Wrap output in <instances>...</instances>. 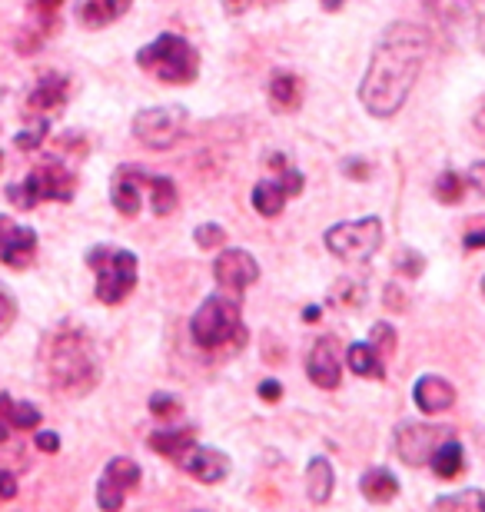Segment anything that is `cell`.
Here are the masks:
<instances>
[{
    "mask_svg": "<svg viewBox=\"0 0 485 512\" xmlns=\"http://www.w3.org/2000/svg\"><path fill=\"white\" fill-rule=\"evenodd\" d=\"M469 250H485V217H476L472 220V227L466 230V237H462Z\"/></svg>",
    "mask_w": 485,
    "mask_h": 512,
    "instance_id": "38",
    "label": "cell"
},
{
    "mask_svg": "<svg viewBox=\"0 0 485 512\" xmlns=\"http://www.w3.org/2000/svg\"><path fill=\"white\" fill-rule=\"evenodd\" d=\"M193 343L200 350H220V346H243L246 330L240 316V300L236 296H210L190 320Z\"/></svg>",
    "mask_w": 485,
    "mask_h": 512,
    "instance_id": "3",
    "label": "cell"
},
{
    "mask_svg": "<svg viewBox=\"0 0 485 512\" xmlns=\"http://www.w3.org/2000/svg\"><path fill=\"white\" fill-rule=\"evenodd\" d=\"M422 266H426V260L416 253V250H399L396 253V270L399 273H406V276H419L422 273Z\"/></svg>",
    "mask_w": 485,
    "mask_h": 512,
    "instance_id": "36",
    "label": "cell"
},
{
    "mask_svg": "<svg viewBox=\"0 0 485 512\" xmlns=\"http://www.w3.org/2000/svg\"><path fill=\"white\" fill-rule=\"evenodd\" d=\"M280 173H283V180H280L283 190L290 193V197H299V190H303V173L293 170V167H283Z\"/></svg>",
    "mask_w": 485,
    "mask_h": 512,
    "instance_id": "39",
    "label": "cell"
},
{
    "mask_svg": "<svg viewBox=\"0 0 485 512\" xmlns=\"http://www.w3.org/2000/svg\"><path fill=\"white\" fill-rule=\"evenodd\" d=\"M74 190H77L74 173L60 160H47V163H37L24 183H10L7 200L20 210H34L37 203H44V200H57V203L74 200Z\"/></svg>",
    "mask_w": 485,
    "mask_h": 512,
    "instance_id": "5",
    "label": "cell"
},
{
    "mask_svg": "<svg viewBox=\"0 0 485 512\" xmlns=\"http://www.w3.org/2000/svg\"><path fill=\"white\" fill-rule=\"evenodd\" d=\"M130 4L133 0H87V4L80 7V20H84L87 27H103V24H110V20L127 14Z\"/></svg>",
    "mask_w": 485,
    "mask_h": 512,
    "instance_id": "25",
    "label": "cell"
},
{
    "mask_svg": "<svg viewBox=\"0 0 485 512\" xmlns=\"http://www.w3.org/2000/svg\"><path fill=\"white\" fill-rule=\"evenodd\" d=\"M10 227V220L7 217H0V237H4V230Z\"/></svg>",
    "mask_w": 485,
    "mask_h": 512,
    "instance_id": "50",
    "label": "cell"
},
{
    "mask_svg": "<svg viewBox=\"0 0 485 512\" xmlns=\"http://www.w3.org/2000/svg\"><path fill=\"white\" fill-rule=\"evenodd\" d=\"M17 320V303L7 290H0V333H7Z\"/></svg>",
    "mask_w": 485,
    "mask_h": 512,
    "instance_id": "37",
    "label": "cell"
},
{
    "mask_svg": "<svg viewBox=\"0 0 485 512\" xmlns=\"http://www.w3.org/2000/svg\"><path fill=\"white\" fill-rule=\"evenodd\" d=\"M87 263L97 270V300L107 306H117L133 286H137V256L130 250H110L97 247L87 256Z\"/></svg>",
    "mask_w": 485,
    "mask_h": 512,
    "instance_id": "6",
    "label": "cell"
},
{
    "mask_svg": "<svg viewBox=\"0 0 485 512\" xmlns=\"http://www.w3.org/2000/svg\"><path fill=\"white\" fill-rule=\"evenodd\" d=\"M323 7L326 10H339V7H343V0H323Z\"/></svg>",
    "mask_w": 485,
    "mask_h": 512,
    "instance_id": "49",
    "label": "cell"
},
{
    "mask_svg": "<svg viewBox=\"0 0 485 512\" xmlns=\"http://www.w3.org/2000/svg\"><path fill=\"white\" fill-rule=\"evenodd\" d=\"M270 104L280 110V114H296L299 107H303V80L296 74H273L270 80Z\"/></svg>",
    "mask_w": 485,
    "mask_h": 512,
    "instance_id": "18",
    "label": "cell"
},
{
    "mask_svg": "<svg viewBox=\"0 0 485 512\" xmlns=\"http://www.w3.org/2000/svg\"><path fill=\"white\" fill-rule=\"evenodd\" d=\"M256 4H280V0H256Z\"/></svg>",
    "mask_w": 485,
    "mask_h": 512,
    "instance_id": "51",
    "label": "cell"
},
{
    "mask_svg": "<svg viewBox=\"0 0 485 512\" xmlns=\"http://www.w3.org/2000/svg\"><path fill=\"white\" fill-rule=\"evenodd\" d=\"M412 399H416V406L422 413H446L456 403V386L449 380H442V376H422L412 389Z\"/></svg>",
    "mask_w": 485,
    "mask_h": 512,
    "instance_id": "16",
    "label": "cell"
},
{
    "mask_svg": "<svg viewBox=\"0 0 485 512\" xmlns=\"http://www.w3.org/2000/svg\"><path fill=\"white\" fill-rule=\"evenodd\" d=\"M369 343H373V346H376V353L386 360V356L396 353V330H392L389 323H376V326H373V333H369Z\"/></svg>",
    "mask_w": 485,
    "mask_h": 512,
    "instance_id": "33",
    "label": "cell"
},
{
    "mask_svg": "<svg viewBox=\"0 0 485 512\" xmlns=\"http://www.w3.org/2000/svg\"><path fill=\"white\" fill-rule=\"evenodd\" d=\"M150 413L160 416V419H170L180 413V399L170 396V393H153L150 396Z\"/></svg>",
    "mask_w": 485,
    "mask_h": 512,
    "instance_id": "35",
    "label": "cell"
},
{
    "mask_svg": "<svg viewBox=\"0 0 485 512\" xmlns=\"http://www.w3.org/2000/svg\"><path fill=\"white\" fill-rule=\"evenodd\" d=\"M429 466L439 479H456L462 469H466V453H462V446L456 443V436L446 439V443L436 449V456H432Z\"/></svg>",
    "mask_w": 485,
    "mask_h": 512,
    "instance_id": "23",
    "label": "cell"
},
{
    "mask_svg": "<svg viewBox=\"0 0 485 512\" xmlns=\"http://www.w3.org/2000/svg\"><path fill=\"white\" fill-rule=\"evenodd\" d=\"M216 283L230 293H243L246 286H253L260 280V263L253 260L246 250H223L213 263Z\"/></svg>",
    "mask_w": 485,
    "mask_h": 512,
    "instance_id": "12",
    "label": "cell"
},
{
    "mask_svg": "<svg viewBox=\"0 0 485 512\" xmlns=\"http://www.w3.org/2000/svg\"><path fill=\"white\" fill-rule=\"evenodd\" d=\"M260 396L266 399V403H280V396H283V386L276 383V380H263V383H260Z\"/></svg>",
    "mask_w": 485,
    "mask_h": 512,
    "instance_id": "42",
    "label": "cell"
},
{
    "mask_svg": "<svg viewBox=\"0 0 485 512\" xmlns=\"http://www.w3.org/2000/svg\"><path fill=\"white\" fill-rule=\"evenodd\" d=\"M306 373L319 389H336L343 380V350L336 336H319L306 356Z\"/></svg>",
    "mask_w": 485,
    "mask_h": 512,
    "instance_id": "11",
    "label": "cell"
},
{
    "mask_svg": "<svg viewBox=\"0 0 485 512\" xmlns=\"http://www.w3.org/2000/svg\"><path fill=\"white\" fill-rule=\"evenodd\" d=\"M37 4L44 7V10H57L60 4H64V0H37Z\"/></svg>",
    "mask_w": 485,
    "mask_h": 512,
    "instance_id": "47",
    "label": "cell"
},
{
    "mask_svg": "<svg viewBox=\"0 0 485 512\" xmlns=\"http://www.w3.org/2000/svg\"><path fill=\"white\" fill-rule=\"evenodd\" d=\"M34 253H37V233L30 227L10 223L4 230V237H0V260L7 266H14V270H24V266L34 260Z\"/></svg>",
    "mask_w": 485,
    "mask_h": 512,
    "instance_id": "15",
    "label": "cell"
},
{
    "mask_svg": "<svg viewBox=\"0 0 485 512\" xmlns=\"http://www.w3.org/2000/svg\"><path fill=\"white\" fill-rule=\"evenodd\" d=\"M359 489H363V496L369 503H389V499H396V493H399V479L392 476L389 469L376 466V469H369V473H363Z\"/></svg>",
    "mask_w": 485,
    "mask_h": 512,
    "instance_id": "21",
    "label": "cell"
},
{
    "mask_svg": "<svg viewBox=\"0 0 485 512\" xmlns=\"http://www.w3.org/2000/svg\"><path fill=\"white\" fill-rule=\"evenodd\" d=\"M333 483H336V476H333L329 459H323V456L309 459V466H306V496L313 499V503H326V499L333 496Z\"/></svg>",
    "mask_w": 485,
    "mask_h": 512,
    "instance_id": "20",
    "label": "cell"
},
{
    "mask_svg": "<svg viewBox=\"0 0 485 512\" xmlns=\"http://www.w3.org/2000/svg\"><path fill=\"white\" fill-rule=\"evenodd\" d=\"M363 300H366V286L359 280H339L333 290H329V303L346 306V310H359Z\"/></svg>",
    "mask_w": 485,
    "mask_h": 512,
    "instance_id": "30",
    "label": "cell"
},
{
    "mask_svg": "<svg viewBox=\"0 0 485 512\" xmlns=\"http://www.w3.org/2000/svg\"><path fill=\"white\" fill-rule=\"evenodd\" d=\"M452 439V429L429 423H402L396 429V453L406 466H429L436 449Z\"/></svg>",
    "mask_w": 485,
    "mask_h": 512,
    "instance_id": "9",
    "label": "cell"
},
{
    "mask_svg": "<svg viewBox=\"0 0 485 512\" xmlns=\"http://www.w3.org/2000/svg\"><path fill=\"white\" fill-rule=\"evenodd\" d=\"M466 187H469V177H462L456 170H442L439 180H436V200L439 203H459L466 197Z\"/></svg>",
    "mask_w": 485,
    "mask_h": 512,
    "instance_id": "29",
    "label": "cell"
},
{
    "mask_svg": "<svg viewBox=\"0 0 485 512\" xmlns=\"http://www.w3.org/2000/svg\"><path fill=\"white\" fill-rule=\"evenodd\" d=\"M346 363L356 376H369V380H383L386 376V360L376 353L373 343H353L346 350Z\"/></svg>",
    "mask_w": 485,
    "mask_h": 512,
    "instance_id": "19",
    "label": "cell"
},
{
    "mask_svg": "<svg viewBox=\"0 0 485 512\" xmlns=\"http://www.w3.org/2000/svg\"><path fill=\"white\" fill-rule=\"evenodd\" d=\"M303 320H309V323L319 320V306H306V310H303Z\"/></svg>",
    "mask_w": 485,
    "mask_h": 512,
    "instance_id": "46",
    "label": "cell"
},
{
    "mask_svg": "<svg viewBox=\"0 0 485 512\" xmlns=\"http://www.w3.org/2000/svg\"><path fill=\"white\" fill-rule=\"evenodd\" d=\"M193 240L200 250H216V247H226V230L220 223H203V227L193 230Z\"/></svg>",
    "mask_w": 485,
    "mask_h": 512,
    "instance_id": "32",
    "label": "cell"
},
{
    "mask_svg": "<svg viewBox=\"0 0 485 512\" xmlns=\"http://www.w3.org/2000/svg\"><path fill=\"white\" fill-rule=\"evenodd\" d=\"M436 509H469V512H485V493L482 489H466V493H452V496H439Z\"/></svg>",
    "mask_w": 485,
    "mask_h": 512,
    "instance_id": "31",
    "label": "cell"
},
{
    "mask_svg": "<svg viewBox=\"0 0 485 512\" xmlns=\"http://www.w3.org/2000/svg\"><path fill=\"white\" fill-rule=\"evenodd\" d=\"M286 197H290V193L283 190V183L263 180L253 187V210L260 213V217H280L286 207Z\"/></svg>",
    "mask_w": 485,
    "mask_h": 512,
    "instance_id": "24",
    "label": "cell"
},
{
    "mask_svg": "<svg viewBox=\"0 0 485 512\" xmlns=\"http://www.w3.org/2000/svg\"><path fill=\"white\" fill-rule=\"evenodd\" d=\"M40 376L47 389L64 396H87L100 383V356L84 330H60L40 346Z\"/></svg>",
    "mask_w": 485,
    "mask_h": 512,
    "instance_id": "2",
    "label": "cell"
},
{
    "mask_svg": "<svg viewBox=\"0 0 485 512\" xmlns=\"http://www.w3.org/2000/svg\"><path fill=\"white\" fill-rule=\"evenodd\" d=\"M137 486H140V466L127 456H117V459H110L100 476L97 503L107 512H117L123 509V499H127L130 489H137Z\"/></svg>",
    "mask_w": 485,
    "mask_h": 512,
    "instance_id": "10",
    "label": "cell"
},
{
    "mask_svg": "<svg viewBox=\"0 0 485 512\" xmlns=\"http://www.w3.org/2000/svg\"><path fill=\"white\" fill-rule=\"evenodd\" d=\"M64 100H67V77L47 74V77L37 80L34 90H30L27 110H30V114H37V117H47V114H54V110L64 107Z\"/></svg>",
    "mask_w": 485,
    "mask_h": 512,
    "instance_id": "17",
    "label": "cell"
},
{
    "mask_svg": "<svg viewBox=\"0 0 485 512\" xmlns=\"http://www.w3.org/2000/svg\"><path fill=\"white\" fill-rule=\"evenodd\" d=\"M469 187H476L485 197V160L472 163V167H469Z\"/></svg>",
    "mask_w": 485,
    "mask_h": 512,
    "instance_id": "41",
    "label": "cell"
},
{
    "mask_svg": "<svg viewBox=\"0 0 485 512\" xmlns=\"http://www.w3.org/2000/svg\"><path fill=\"white\" fill-rule=\"evenodd\" d=\"M177 463L187 469L193 479H200V483H206V486L223 483V479L230 476V459H226V453H220V449H210V446L193 443Z\"/></svg>",
    "mask_w": 485,
    "mask_h": 512,
    "instance_id": "13",
    "label": "cell"
},
{
    "mask_svg": "<svg viewBox=\"0 0 485 512\" xmlns=\"http://www.w3.org/2000/svg\"><path fill=\"white\" fill-rule=\"evenodd\" d=\"M150 183V177L140 167H120L117 177H113L110 187V200L117 207L120 217H137L140 213V187Z\"/></svg>",
    "mask_w": 485,
    "mask_h": 512,
    "instance_id": "14",
    "label": "cell"
},
{
    "mask_svg": "<svg viewBox=\"0 0 485 512\" xmlns=\"http://www.w3.org/2000/svg\"><path fill=\"white\" fill-rule=\"evenodd\" d=\"M326 247L346 263H366L383 247V223H379V217L336 223V227L326 230Z\"/></svg>",
    "mask_w": 485,
    "mask_h": 512,
    "instance_id": "7",
    "label": "cell"
},
{
    "mask_svg": "<svg viewBox=\"0 0 485 512\" xmlns=\"http://www.w3.org/2000/svg\"><path fill=\"white\" fill-rule=\"evenodd\" d=\"M343 173H346V177L366 180V177H369V167H366L363 160H346V163H343Z\"/></svg>",
    "mask_w": 485,
    "mask_h": 512,
    "instance_id": "43",
    "label": "cell"
},
{
    "mask_svg": "<svg viewBox=\"0 0 485 512\" xmlns=\"http://www.w3.org/2000/svg\"><path fill=\"white\" fill-rule=\"evenodd\" d=\"M37 449H40V453H57V449H60V436L50 433V429H44V433H37Z\"/></svg>",
    "mask_w": 485,
    "mask_h": 512,
    "instance_id": "40",
    "label": "cell"
},
{
    "mask_svg": "<svg viewBox=\"0 0 485 512\" xmlns=\"http://www.w3.org/2000/svg\"><path fill=\"white\" fill-rule=\"evenodd\" d=\"M482 293H485V276H482Z\"/></svg>",
    "mask_w": 485,
    "mask_h": 512,
    "instance_id": "52",
    "label": "cell"
},
{
    "mask_svg": "<svg viewBox=\"0 0 485 512\" xmlns=\"http://www.w3.org/2000/svg\"><path fill=\"white\" fill-rule=\"evenodd\" d=\"M137 67L163 84H193L200 74V57L190 47V40L177 34H160L153 44L137 50Z\"/></svg>",
    "mask_w": 485,
    "mask_h": 512,
    "instance_id": "4",
    "label": "cell"
},
{
    "mask_svg": "<svg viewBox=\"0 0 485 512\" xmlns=\"http://www.w3.org/2000/svg\"><path fill=\"white\" fill-rule=\"evenodd\" d=\"M0 419H4L10 429H37L40 409L30 403H14L7 393H0Z\"/></svg>",
    "mask_w": 485,
    "mask_h": 512,
    "instance_id": "27",
    "label": "cell"
},
{
    "mask_svg": "<svg viewBox=\"0 0 485 512\" xmlns=\"http://www.w3.org/2000/svg\"><path fill=\"white\" fill-rule=\"evenodd\" d=\"M193 439H196L193 429H160V433H153L147 443H150V449H157L160 456L180 459L193 446Z\"/></svg>",
    "mask_w": 485,
    "mask_h": 512,
    "instance_id": "22",
    "label": "cell"
},
{
    "mask_svg": "<svg viewBox=\"0 0 485 512\" xmlns=\"http://www.w3.org/2000/svg\"><path fill=\"white\" fill-rule=\"evenodd\" d=\"M47 130H50V124H47V117H40L37 120V127L34 130H20L17 137H14V143L20 150H37L40 143H44V137H47Z\"/></svg>",
    "mask_w": 485,
    "mask_h": 512,
    "instance_id": "34",
    "label": "cell"
},
{
    "mask_svg": "<svg viewBox=\"0 0 485 512\" xmlns=\"http://www.w3.org/2000/svg\"><path fill=\"white\" fill-rule=\"evenodd\" d=\"M17 496V479L0 469V499H14Z\"/></svg>",
    "mask_w": 485,
    "mask_h": 512,
    "instance_id": "44",
    "label": "cell"
},
{
    "mask_svg": "<svg viewBox=\"0 0 485 512\" xmlns=\"http://www.w3.org/2000/svg\"><path fill=\"white\" fill-rule=\"evenodd\" d=\"M150 193H153V217H170L180 207L177 183L170 177H150Z\"/></svg>",
    "mask_w": 485,
    "mask_h": 512,
    "instance_id": "28",
    "label": "cell"
},
{
    "mask_svg": "<svg viewBox=\"0 0 485 512\" xmlns=\"http://www.w3.org/2000/svg\"><path fill=\"white\" fill-rule=\"evenodd\" d=\"M426 54H429L426 27L399 20V24H389L383 30L373 57H369L363 84H359V100H363L369 114L379 120L399 114L422 74Z\"/></svg>",
    "mask_w": 485,
    "mask_h": 512,
    "instance_id": "1",
    "label": "cell"
},
{
    "mask_svg": "<svg viewBox=\"0 0 485 512\" xmlns=\"http://www.w3.org/2000/svg\"><path fill=\"white\" fill-rule=\"evenodd\" d=\"M426 10L442 24H466V20L476 14L479 0H422Z\"/></svg>",
    "mask_w": 485,
    "mask_h": 512,
    "instance_id": "26",
    "label": "cell"
},
{
    "mask_svg": "<svg viewBox=\"0 0 485 512\" xmlns=\"http://www.w3.org/2000/svg\"><path fill=\"white\" fill-rule=\"evenodd\" d=\"M187 127L183 107H147L133 117V137L150 150H170Z\"/></svg>",
    "mask_w": 485,
    "mask_h": 512,
    "instance_id": "8",
    "label": "cell"
},
{
    "mask_svg": "<svg viewBox=\"0 0 485 512\" xmlns=\"http://www.w3.org/2000/svg\"><path fill=\"white\" fill-rule=\"evenodd\" d=\"M7 436H10V426L4 423V419H0V443H7Z\"/></svg>",
    "mask_w": 485,
    "mask_h": 512,
    "instance_id": "48",
    "label": "cell"
},
{
    "mask_svg": "<svg viewBox=\"0 0 485 512\" xmlns=\"http://www.w3.org/2000/svg\"><path fill=\"white\" fill-rule=\"evenodd\" d=\"M386 306L389 310H406V303H402V293L396 286H386Z\"/></svg>",
    "mask_w": 485,
    "mask_h": 512,
    "instance_id": "45",
    "label": "cell"
}]
</instances>
